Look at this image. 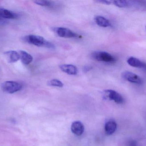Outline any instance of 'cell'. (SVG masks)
Segmentation results:
<instances>
[{
    "label": "cell",
    "instance_id": "10",
    "mask_svg": "<svg viewBox=\"0 0 146 146\" xmlns=\"http://www.w3.org/2000/svg\"><path fill=\"white\" fill-rule=\"evenodd\" d=\"M60 68L62 72L70 75H76L78 73L77 67L72 64H62Z\"/></svg>",
    "mask_w": 146,
    "mask_h": 146
},
{
    "label": "cell",
    "instance_id": "7",
    "mask_svg": "<svg viewBox=\"0 0 146 146\" xmlns=\"http://www.w3.org/2000/svg\"><path fill=\"white\" fill-rule=\"evenodd\" d=\"M127 63L129 66L141 69L146 71V63L140 60L138 58L131 57L128 58Z\"/></svg>",
    "mask_w": 146,
    "mask_h": 146
},
{
    "label": "cell",
    "instance_id": "19",
    "mask_svg": "<svg viewBox=\"0 0 146 146\" xmlns=\"http://www.w3.org/2000/svg\"><path fill=\"white\" fill-rule=\"evenodd\" d=\"M92 67L90 66H86L83 67V71L85 73H87L88 71L91 70L92 69Z\"/></svg>",
    "mask_w": 146,
    "mask_h": 146
},
{
    "label": "cell",
    "instance_id": "5",
    "mask_svg": "<svg viewBox=\"0 0 146 146\" xmlns=\"http://www.w3.org/2000/svg\"><path fill=\"white\" fill-rule=\"evenodd\" d=\"M121 77L126 81L133 84L141 85L143 83V80L140 77L136 74L129 71H126L123 72L121 74Z\"/></svg>",
    "mask_w": 146,
    "mask_h": 146
},
{
    "label": "cell",
    "instance_id": "17",
    "mask_svg": "<svg viewBox=\"0 0 146 146\" xmlns=\"http://www.w3.org/2000/svg\"><path fill=\"white\" fill-rule=\"evenodd\" d=\"M138 143L134 140L130 141L128 143V146H138Z\"/></svg>",
    "mask_w": 146,
    "mask_h": 146
},
{
    "label": "cell",
    "instance_id": "21",
    "mask_svg": "<svg viewBox=\"0 0 146 146\" xmlns=\"http://www.w3.org/2000/svg\"><path fill=\"white\" fill-rule=\"evenodd\" d=\"M145 29H146V27H145Z\"/></svg>",
    "mask_w": 146,
    "mask_h": 146
},
{
    "label": "cell",
    "instance_id": "18",
    "mask_svg": "<svg viewBox=\"0 0 146 146\" xmlns=\"http://www.w3.org/2000/svg\"><path fill=\"white\" fill-rule=\"evenodd\" d=\"M97 2L100 3H102V4H106V5H110L111 4V2L109 1H97Z\"/></svg>",
    "mask_w": 146,
    "mask_h": 146
},
{
    "label": "cell",
    "instance_id": "9",
    "mask_svg": "<svg viewBox=\"0 0 146 146\" xmlns=\"http://www.w3.org/2000/svg\"><path fill=\"white\" fill-rule=\"evenodd\" d=\"M71 130L74 134L77 136H80L84 133V125L79 121H74L71 126Z\"/></svg>",
    "mask_w": 146,
    "mask_h": 146
},
{
    "label": "cell",
    "instance_id": "1",
    "mask_svg": "<svg viewBox=\"0 0 146 146\" xmlns=\"http://www.w3.org/2000/svg\"><path fill=\"white\" fill-rule=\"evenodd\" d=\"M25 42L38 47H44L49 49H54L55 46L49 41L44 39L42 37L38 35H30L24 38Z\"/></svg>",
    "mask_w": 146,
    "mask_h": 146
},
{
    "label": "cell",
    "instance_id": "4",
    "mask_svg": "<svg viewBox=\"0 0 146 146\" xmlns=\"http://www.w3.org/2000/svg\"><path fill=\"white\" fill-rule=\"evenodd\" d=\"M104 97L105 99L114 101L118 104H122L125 102L122 96L114 90H106L104 91Z\"/></svg>",
    "mask_w": 146,
    "mask_h": 146
},
{
    "label": "cell",
    "instance_id": "3",
    "mask_svg": "<svg viewBox=\"0 0 146 146\" xmlns=\"http://www.w3.org/2000/svg\"><path fill=\"white\" fill-rule=\"evenodd\" d=\"M23 86L21 83L15 81H8L3 82L1 85L2 90L6 93L12 94L21 91Z\"/></svg>",
    "mask_w": 146,
    "mask_h": 146
},
{
    "label": "cell",
    "instance_id": "20",
    "mask_svg": "<svg viewBox=\"0 0 146 146\" xmlns=\"http://www.w3.org/2000/svg\"><path fill=\"white\" fill-rule=\"evenodd\" d=\"M5 9L0 8V19H4V13Z\"/></svg>",
    "mask_w": 146,
    "mask_h": 146
},
{
    "label": "cell",
    "instance_id": "12",
    "mask_svg": "<svg viewBox=\"0 0 146 146\" xmlns=\"http://www.w3.org/2000/svg\"><path fill=\"white\" fill-rule=\"evenodd\" d=\"M20 55V59L23 64L28 65L32 62L33 57L31 55L25 51L21 50L19 51Z\"/></svg>",
    "mask_w": 146,
    "mask_h": 146
},
{
    "label": "cell",
    "instance_id": "2",
    "mask_svg": "<svg viewBox=\"0 0 146 146\" xmlns=\"http://www.w3.org/2000/svg\"><path fill=\"white\" fill-rule=\"evenodd\" d=\"M92 57L94 60L106 63H114L116 61L114 56L106 51H94L92 53Z\"/></svg>",
    "mask_w": 146,
    "mask_h": 146
},
{
    "label": "cell",
    "instance_id": "14",
    "mask_svg": "<svg viewBox=\"0 0 146 146\" xmlns=\"http://www.w3.org/2000/svg\"><path fill=\"white\" fill-rule=\"evenodd\" d=\"M113 4L120 8H127L132 7L135 4V1H112Z\"/></svg>",
    "mask_w": 146,
    "mask_h": 146
},
{
    "label": "cell",
    "instance_id": "15",
    "mask_svg": "<svg viewBox=\"0 0 146 146\" xmlns=\"http://www.w3.org/2000/svg\"><path fill=\"white\" fill-rule=\"evenodd\" d=\"M48 85L51 86L56 87H62L64 86L63 83L61 81L59 80L56 79L50 81L48 82Z\"/></svg>",
    "mask_w": 146,
    "mask_h": 146
},
{
    "label": "cell",
    "instance_id": "11",
    "mask_svg": "<svg viewBox=\"0 0 146 146\" xmlns=\"http://www.w3.org/2000/svg\"><path fill=\"white\" fill-rule=\"evenodd\" d=\"M117 125L115 121L110 120L108 121L105 125L104 129L107 135H111L116 130Z\"/></svg>",
    "mask_w": 146,
    "mask_h": 146
},
{
    "label": "cell",
    "instance_id": "6",
    "mask_svg": "<svg viewBox=\"0 0 146 146\" xmlns=\"http://www.w3.org/2000/svg\"><path fill=\"white\" fill-rule=\"evenodd\" d=\"M56 33L58 36L61 37L72 38H77L79 37V35L69 28L64 27H58L55 30Z\"/></svg>",
    "mask_w": 146,
    "mask_h": 146
},
{
    "label": "cell",
    "instance_id": "16",
    "mask_svg": "<svg viewBox=\"0 0 146 146\" xmlns=\"http://www.w3.org/2000/svg\"><path fill=\"white\" fill-rule=\"evenodd\" d=\"M34 3L36 4L43 7H50L52 5V3L50 1H35Z\"/></svg>",
    "mask_w": 146,
    "mask_h": 146
},
{
    "label": "cell",
    "instance_id": "8",
    "mask_svg": "<svg viewBox=\"0 0 146 146\" xmlns=\"http://www.w3.org/2000/svg\"><path fill=\"white\" fill-rule=\"evenodd\" d=\"M8 62L9 63H14L20 60V55L19 52L15 51H8L4 53Z\"/></svg>",
    "mask_w": 146,
    "mask_h": 146
},
{
    "label": "cell",
    "instance_id": "13",
    "mask_svg": "<svg viewBox=\"0 0 146 146\" xmlns=\"http://www.w3.org/2000/svg\"><path fill=\"white\" fill-rule=\"evenodd\" d=\"M94 19L96 24L101 27H109L111 25V23L110 21L103 16L98 15L96 16Z\"/></svg>",
    "mask_w": 146,
    "mask_h": 146
}]
</instances>
